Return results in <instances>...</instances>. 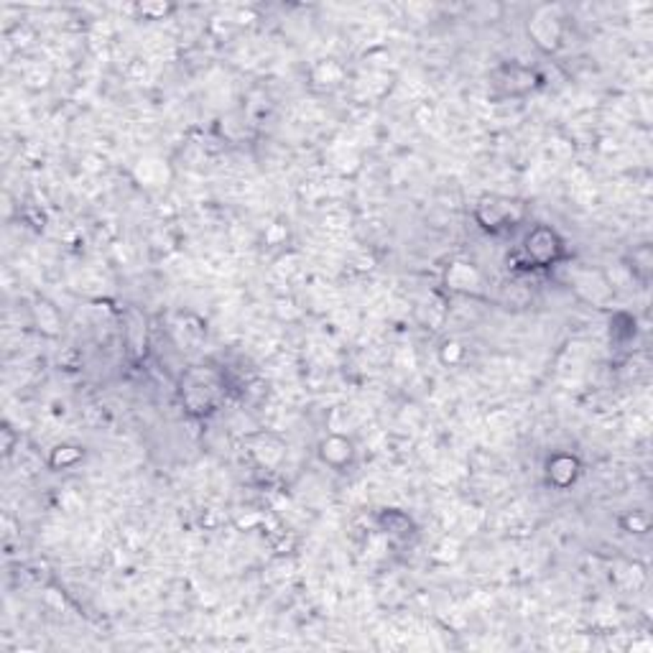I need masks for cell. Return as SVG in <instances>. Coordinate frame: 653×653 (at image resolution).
I'll return each mask as SVG.
<instances>
[{
	"mask_svg": "<svg viewBox=\"0 0 653 653\" xmlns=\"http://www.w3.org/2000/svg\"><path fill=\"white\" fill-rule=\"evenodd\" d=\"M549 242H554V235L549 230H536L528 238V253L536 260H549L554 255V247H546Z\"/></svg>",
	"mask_w": 653,
	"mask_h": 653,
	"instance_id": "cell-1",
	"label": "cell"
}]
</instances>
